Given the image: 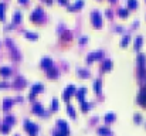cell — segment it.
<instances>
[{"instance_id": "cell-1", "label": "cell", "mask_w": 146, "mask_h": 136, "mask_svg": "<svg viewBox=\"0 0 146 136\" xmlns=\"http://www.w3.org/2000/svg\"><path fill=\"white\" fill-rule=\"evenodd\" d=\"M24 128L30 132V135L31 136H36V133L38 132V126L36 125V123L30 122V120H26V122H24Z\"/></svg>"}, {"instance_id": "cell-2", "label": "cell", "mask_w": 146, "mask_h": 136, "mask_svg": "<svg viewBox=\"0 0 146 136\" xmlns=\"http://www.w3.org/2000/svg\"><path fill=\"white\" fill-rule=\"evenodd\" d=\"M91 19H92V23H94V26H101L102 24V17H101V14L98 13V11H92L91 13Z\"/></svg>"}, {"instance_id": "cell-3", "label": "cell", "mask_w": 146, "mask_h": 136, "mask_svg": "<svg viewBox=\"0 0 146 136\" xmlns=\"http://www.w3.org/2000/svg\"><path fill=\"white\" fill-rule=\"evenodd\" d=\"M58 126H60V129H61V133L65 136V135H68L69 133V128H68V123L65 122V120H62V119H60L58 122Z\"/></svg>"}, {"instance_id": "cell-4", "label": "cell", "mask_w": 146, "mask_h": 136, "mask_svg": "<svg viewBox=\"0 0 146 136\" xmlns=\"http://www.w3.org/2000/svg\"><path fill=\"white\" fill-rule=\"evenodd\" d=\"M41 17H43V10H41V9H36V10L31 13L30 19H31L33 22H38V20H40Z\"/></svg>"}, {"instance_id": "cell-5", "label": "cell", "mask_w": 146, "mask_h": 136, "mask_svg": "<svg viewBox=\"0 0 146 136\" xmlns=\"http://www.w3.org/2000/svg\"><path fill=\"white\" fill-rule=\"evenodd\" d=\"M74 91H75V87H74V85H69L68 88H67L65 91H64L62 98L65 99V101H68V99H69V95H71V94H74Z\"/></svg>"}, {"instance_id": "cell-6", "label": "cell", "mask_w": 146, "mask_h": 136, "mask_svg": "<svg viewBox=\"0 0 146 136\" xmlns=\"http://www.w3.org/2000/svg\"><path fill=\"white\" fill-rule=\"evenodd\" d=\"M41 65H43V68H45V69L51 68L53 67V60L48 58V57H44V58L41 60Z\"/></svg>"}, {"instance_id": "cell-7", "label": "cell", "mask_w": 146, "mask_h": 136, "mask_svg": "<svg viewBox=\"0 0 146 136\" xmlns=\"http://www.w3.org/2000/svg\"><path fill=\"white\" fill-rule=\"evenodd\" d=\"M33 112L37 113V115L43 113V112H44V108H43V105H40V104H34V105H33Z\"/></svg>"}, {"instance_id": "cell-8", "label": "cell", "mask_w": 146, "mask_h": 136, "mask_svg": "<svg viewBox=\"0 0 146 136\" xmlns=\"http://www.w3.org/2000/svg\"><path fill=\"white\" fill-rule=\"evenodd\" d=\"M101 55H102V51H96V53H92V54H89V55H88L87 61H88V62H91L92 60H95V58H99Z\"/></svg>"}, {"instance_id": "cell-9", "label": "cell", "mask_w": 146, "mask_h": 136, "mask_svg": "<svg viewBox=\"0 0 146 136\" xmlns=\"http://www.w3.org/2000/svg\"><path fill=\"white\" fill-rule=\"evenodd\" d=\"M40 91H43V85H41V84H34V85L31 87V92H30V94H34V95H36V94H38Z\"/></svg>"}, {"instance_id": "cell-10", "label": "cell", "mask_w": 146, "mask_h": 136, "mask_svg": "<svg viewBox=\"0 0 146 136\" xmlns=\"http://www.w3.org/2000/svg\"><path fill=\"white\" fill-rule=\"evenodd\" d=\"M145 62H146V57H145V54H139V55H138V64H139V67H143Z\"/></svg>"}, {"instance_id": "cell-11", "label": "cell", "mask_w": 146, "mask_h": 136, "mask_svg": "<svg viewBox=\"0 0 146 136\" xmlns=\"http://www.w3.org/2000/svg\"><path fill=\"white\" fill-rule=\"evenodd\" d=\"M10 72H11V69L9 68V67H2V68H0V74L4 75V77H7V75L10 74Z\"/></svg>"}, {"instance_id": "cell-12", "label": "cell", "mask_w": 146, "mask_h": 136, "mask_svg": "<svg viewBox=\"0 0 146 136\" xmlns=\"http://www.w3.org/2000/svg\"><path fill=\"white\" fill-rule=\"evenodd\" d=\"M111 67H112V61H111V60H106V61H104V64H102V69H104V71L109 69Z\"/></svg>"}, {"instance_id": "cell-13", "label": "cell", "mask_w": 146, "mask_h": 136, "mask_svg": "<svg viewBox=\"0 0 146 136\" xmlns=\"http://www.w3.org/2000/svg\"><path fill=\"white\" fill-rule=\"evenodd\" d=\"M11 104H13V99H4V102H3V109H7V108L11 106Z\"/></svg>"}, {"instance_id": "cell-14", "label": "cell", "mask_w": 146, "mask_h": 136, "mask_svg": "<svg viewBox=\"0 0 146 136\" xmlns=\"http://www.w3.org/2000/svg\"><path fill=\"white\" fill-rule=\"evenodd\" d=\"M84 94H85V88H81V89H80V91H78V92H77V98L80 99L81 102L84 101Z\"/></svg>"}, {"instance_id": "cell-15", "label": "cell", "mask_w": 146, "mask_h": 136, "mask_svg": "<svg viewBox=\"0 0 146 136\" xmlns=\"http://www.w3.org/2000/svg\"><path fill=\"white\" fill-rule=\"evenodd\" d=\"M98 133L99 135H111V131L108 128H99L98 129Z\"/></svg>"}, {"instance_id": "cell-16", "label": "cell", "mask_w": 146, "mask_h": 136, "mask_svg": "<svg viewBox=\"0 0 146 136\" xmlns=\"http://www.w3.org/2000/svg\"><path fill=\"white\" fill-rule=\"evenodd\" d=\"M0 131H2L3 133H7V132L10 131V125H7V123H3V125L0 126Z\"/></svg>"}, {"instance_id": "cell-17", "label": "cell", "mask_w": 146, "mask_h": 136, "mask_svg": "<svg viewBox=\"0 0 146 136\" xmlns=\"http://www.w3.org/2000/svg\"><path fill=\"white\" fill-rule=\"evenodd\" d=\"M94 88H95V92H101V80H96L95 81Z\"/></svg>"}, {"instance_id": "cell-18", "label": "cell", "mask_w": 146, "mask_h": 136, "mask_svg": "<svg viewBox=\"0 0 146 136\" xmlns=\"http://www.w3.org/2000/svg\"><path fill=\"white\" fill-rule=\"evenodd\" d=\"M48 75H50V77H57V75H58V71L51 67V68H48Z\"/></svg>"}, {"instance_id": "cell-19", "label": "cell", "mask_w": 146, "mask_h": 136, "mask_svg": "<svg viewBox=\"0 0 146 136\" xmlns=\"http://www.w3.org/2000/svg\"><path fill=\"white\" fill-rule=\"evenodd\" d=\"M20 20H21V13H20V11H16L14 16H13V22L17 23V22H20Z\"/></svg>"}, {"instance_id": "cell-20", "label": "cell", "mask_w": 146, "mask_h": 136, "mask_svg": "<svg viewBox=\"0 0 146 136\" xmlns=\"http://www.w3.org/2000/svg\"><path fill=\"white\" fill-rule=\"evenodd\" d=\"M0 20H4V4L0 3Z\"/></svg>"}, {"instance_id": "cell-21", "label": "cell", "mask_w": 146, "mask_h": 136, "mask_svg": "<svg viewBox=\"0 0 146 136\" xmlns=\"http://www.w3.org/2000/svg\"><path fill=\"white\" fill-rule=\"evenodd\" d=\"M14 116H11V115H9V116H6V123L7 125H11V123H14Z\"/></svg>"}, {"instance_id": "cell-22", "label": "cell", "mask_w": 146, "mask_h": 136, "mask_svg": "<svg viewBox=\"0 0 146 136\" xmlns=\"http://www.w3.org/2000/svg\"><path fill=\"white\" fill-rule=\"evenodd\" d=\"M84 4V0H78V2H75V4L74 6H69V7H71V9H78V7H81V6H82Z\"/></svg>"}, {"instance_id": "cell-23", "label": "cell", "mask_w": 146, "mask_h": 136, "mask_svg": "<svg viewBox=\"0 0 146 136\" xmlns=\"http://www.w3.org/2000/svg\"><path fill=\"white\" fill-rule=\"evenodd\" d=\"M141 43H142V37L139 35V37H136V40H135V48L141 47Z\"/></svg>"}, {"instance_id": "cell-24", "label": "cell", "mask_w": 146, "mask_h": 136, "mask_svg": "<svg viewBox=\"0 0 146 136\" xmlns=\"http://www.w3.org/2000/svg\"><path fill=\"white\" fill-rule=\"evenodd\" d=\"M129 38H130V35H129V34H126L125 37L122 38V41H121V44H122V45H126V44H128V41H129Z\"/></svg>"}, {"instance_id": "cell-25", "label": "cell", "mask_w": 146, "mask_h": 136, "mask_svg": "<svg viewBox=\"0 0 146 136\" xmlns=\"http://www.w3.org/2000/svg\"><path fill=\"white\" fill-rule=\"evenodd\" d=\"M67 109H68V113H69V115H71V116H72V118H74V116H75V111H74V108H72V106H71V105H68V106H67Z\"/></svg>"}, {"instance_id": "cell-26", "label": "cell", "mask_w": 146, "mask_h": 136, "mask_svg": "<svg viewBox=\"0 0 146 136\" xmlns=\"http://www.w3.org/2000/svg\"><path fill=\"white\" fill-rule=\"evenodd\" d=\"M114 119H115V115H114V113H108V115L105 116V120H106V122H109V120H114Z\"/></svg>"}, {"instance_id": "cell-27", "label": "cell", "mask_w": 146, "mask_h": 136, "mask_svg": "<svg viewBox=\"0 0 146 136\" xmlns=\"http://www.w3.org/2000/svg\"><path fill=\"white\" fill-rule=\"evenodd\" d=\"M78 72H80L81 75H84V77H88V75H89V71H85L82 68H78Z\"/></svg>"}, {"instance_id": "cell-28", "label": "cell", "mask_w": 146, "mask_h": 136, "mask_svg": "<svg viewBox=\"0 0 146 136\" xmlns=\"http://www.w3.org/2000/svg\"><path fill=\"white\" fill-rule=\"evenodd\" d=\"M119 16H128V9H119Z\"/></svg>"}, {"instance_id": "cell-29", "label": "cell", "mask_w": 146, "mask_h": 136, "mask_svg": "<svg viewBox=\"0 0 146 136\" xmlns=\"http://www.w3.org/2000/svg\"><path fill=\"white\" fill-rule=\"evenodd\" d=\"M128 4H129V7H136V6H138V2H136V0H129Z\"/></svg>"}, {"instance_id": "cell-30", "label": "cell", "mask_w": 146, "mask_h": 136, "mask_svg": "<svg viewBox=\"0 0 146 136\" xmlns=\"http://www.w3.org/2000/svg\"><path fill=\"white\" fill-rule=\"evenodd\" d=\"M26 84V81L23 80V78H17V81H16V85H24Z\"/></svg>"}, {"instance_id": "cell-31", "label": "cell", "mask_w": 146, "mask_h": 136, "mask_svg": "<svg viewBox=\"0 0 146 136\" xmlns=\"http://www.w3.org/2000/svg\"><path fill=\"white\" fill-rule=\"evenodd\" d=\"M51 106H53V109H58V101H57V99H54L53 104H51Z\"/></svg>"}, {"instance_id": "cell-32", "label": "cell", "mask_w": 146, "mask_h": 136, "mask_svg": "<svg viewBox=\"0 0 146 136\" xmlns=\"http://www.w3.org/2000/svg\"><path fill=\"white\" fill-rule=\"evenodd\" d=\"M81 108H82L84 111H87L88 108H89V104H87V102H85V101H82V105H81Z\"/></svg>"}, {"instance_id": "cell-33", "label": "cell", "mask_w": 146, "mask_h": 136, "mask_svg": "<svg viewBox=\"0 0 146 136\" xmlns=\"http://www.w3.org/2000/svg\"><path fill=\"white\" fill-rule=\"evenodd\" d=\"M27 37H33V38H37V34L36 33H26Z\"/></svg>"}, {"instance_id": "cell-34", "label": "cell", "mask_w": 146, "mask_h": 136, "mask_svg": "<svg viewBox=\"0 0 146 136\" xmlns=\"http://www.w3.org/2000/svg\"><path fill=\"white\" fill-rule=\"evenodd\" d=\"M87 40H88L87 37H81V38H80V41H81V43H84V41H87Z\"/></svg>"}, {"instance_id": "cell-35", "label": "cell", "mask_w": 146, "mask_h": 136, "mask_svg": "<svg viewBox=\"0 0 146 136\" xmlns=\"http://www.w3.org/2000/svg\"><path fill=\"white\" fill-rule=\"evenodd\" d=\"M7 85H9L7 82H0V87H7Z\"/></svg>"}, {"instance_id": "cell-36", "label": "cell", "mask_w": 146, "mask_h": 136, "mask_svg": "<svg viewBox=\"0 0 146 136\" xmlns=\"http://www.w3.org/2000/svg\"><path fill=\"white\" fill-rule=\"evenodd\" d=\"M60 2H61V3H67L68 0H60Z\"/></svg>"}, {"instance_id": "cell-37", "label": "cell", "mask_w": 146, "mask_h": 136, "mask_svg": "<svg viewBox=\"0 0 146 136\" xmlns=\"http://www.w3.org/2000/svg\"><path fill=\"white\" fill-rule=\"evenodd\" d=\"M19 2H21V3H26V2H27V0H19Z\"/></svg>"}, {"instance_id": "cell-38", "label": "cell", "mask_w": 146, "mask_h": 136, "mask_svg": "<svg viewBox=\"0 0 146 136\" xmlns=\"http://www.w3.org/2000/svg\"><path fill=\"white\" fill-rule=\"evenodd\" d=\"M14 136H19V135H14Z\"/></svg>"}, {"instance_id": "cell-39", "label": "cell", "mask_w": 146, "mask_h": 136, "mask_svg": "<svg viewBox=\"0 0 146 136\" xmlns=\"http://www.w3.org/2000/svg\"><path fill=\"white\" fill-rule=\"evenodd\" d=\"M112 2H115V0H112Z\"/></svg>"}]
</instances>
